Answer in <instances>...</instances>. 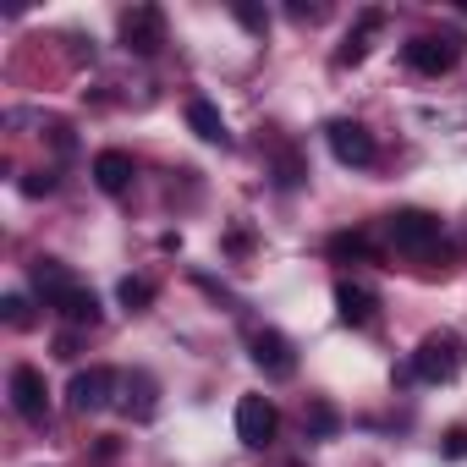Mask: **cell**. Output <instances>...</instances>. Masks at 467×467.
Masks as SVG:
<instances>
[{
  "instance_id": "19",
  "label": "cell",
  "mask_w": 467,
  "mask_h": 467,
  "mask_svg": "<svg viewBox=\"0 0 467 467\" xmlns=\"http://www.w3.org/2000/svg\"><path fill=\"white\" fill-rule=\"evenodd\" d=\"M0 308H6V325H12V330H28V325H34V308H28V297H17V292L0 303Z\"/></svg>"
},
{
  "instance_id": "10",
  "label": "cell",
  "mask_w": 467,
  "mask_h": 467,
  "mask_svg": "<svg viewBox=\"0 0 467 467\" xmlns=\"http://www.w3.org/2000/svg\"><path fill=\"white\" fill-rule=\"evenodd\" d=\"M336 314H341V325L368 330V325L379 319V297H374L368 286H358V281H341V286H336Z\"/></svg>"
},
{
  "instance_id": "1",
  "label": "cell",
  "mask_w": 467,
  "mask_h": 467,
  "mask_svg": "<svg viewBox=\"0 0 467 467\" xmlns=\"http://www.w3.org/2000/svg\"><path fill=\"white\" fill-rule=\"evenodd\" d=\"M385 237L407 259H434L440 254V214H429V209H396L385 220Z\"/></svg>"
},
{
  "instance_id": "18",
  "label": "cell",
  "mask_w": 467,
  "mask_h": 467,
  "mask_svg": "<svg viewBox=\"0 0 467 467\" xmlns=\"http://www.w3.org/2000/svg\"><path fill=\"white\" fill-rule=\"evenodd\" d=\"M330 254L336 259H374V243L363 231H341V237H330Z\"/></svg>"
},
{
  "instance_id": "20",
  "label": "cell",
  "mask_w": 467,
  "mask_h": 467,
  "mask_svg": "<svg viewBox=\"0 0 467 467\" xmlns=\"http://www.w3.org/2000/svg\"><path fill=\"white\" fill-rule=\"evenodd\" d=\"M231 12H237V23H243V28H254V34H265V28H270V12H259V6H231Z\"/></svg>"
},
{
  "instance_id": "22",
  "label": "cell",
  "mask_w": 467,
  "mask_h": 467,
  "mask_svg": "<svg viewBox=\"0 0 467 467\" xmlns=\"http://www.w3.org/2000/svg\"><path fill=\"white\" fill-rule=\"evenodd\" d=\"M56 358H78V336H61L56 341Z\"/></svg>"
},
{
  "instance_id": "21",
  "label": "cell",
  "mask_w": 467,
  "mask_h": 467,
  "mask_svg": "<svg viewBox=\"0 0 467 467\" xmlns=\"http://www.w3.org/2000/svg\"><path fill=\"white\" fill-rule=\"evenodd\" d=\"M445 456H467V429H451L445 434Z\"/></svg>"
},
{
  "instance_id": "16",
  "label": "cell",
  "mask_w": 467,
  "mask_h": 467,
  "mask_svg": "<svg viewBox=\"0 0 467 467\" xmlns=\"http://www.w3.org/2000/svg\"><path fill=\"white\" fill-rule=\"evenodd\" d=\"M379 23H385V12H363V17H358V28L347 34V45H341V56H336V61H341V67L363 61V56H368V39L379 34Z\"/></svg>"
},
{
  "instance_id": "12",
  "label": "cell",
  "mask_w": 467,
  "mask_h": 467,
  "mask_svg": "<svg viewBox=\"0 0 467 467\" xmlns=\"http://www.w3.org/2000/svg\"><path fill=\"white\" fill-rule=\"evenodd\" d=\"M187 127L203 138V143H231V132H225V116H220V105L214 99H187Z\"/></svg>"
},
{
  "instance_id": "6",
  "label": "cell",
  "mask_w": 467,
  "mask_h": 467,
  "mask_svg": "<svg viewBox=\"0 0 467 467\" xmlns=\"http://www.w3.org/2000/svg\"><path fill=\"white\" fill-rule=\"evenodd\" d=\"M121 45L138 56H160L165 45V12L160 6H127L121 12Z\"/></svg>"
},
{
  "instance_id": "15",
  "label": "cell",
  "mask_w": 467,
  "mask_h": 467,
  "mask_svg": "<svg viewBox=\"0 0 467 467\" xmlns=\"http://www.w3.org/2000/svg\"><path fill=\"white\" fill-rule=\"evenodd\" d=\"M50 308H56L67 325H99V297H94L88 286H72V292H61Z\"/></svg>"
},
{
  "instance_id": "5",
  "label": "cell",
  "mask_w": 467,
  "mask_h": 467,
  "mask_svg": "<svg viewBox=\"0 0 467 467\" xmlns=\"http://www.w3.org/2000/svg\"><path fill=\"white\" fill-rule=\"evenodd\" d=\"M116 390H121V374L94 363V368H78V374H72L67 401H72V412H99V407H110Z\"/></svg>"
},
{
  "instance_id": "2",
  "label": "cell",
  "mask_w": 467,
  "mask_h": 467,
  "mask_svg": "<svg viewBox=\"0 0 467 467\" xmlns=\"http://www.w3.org/2000/svg\"><path fill=\"white\" fill-rule=\"evenodd\" d=\"M462 363H467V347H462L451 330L423 336V341H418V352H412V374H418V379H429V385L456 379V374H462Z\"/></svg>"
},
{
  "instance_id": "14",
  "label": "cell",
  "mask_w": 467,
  "mask_h": 467,
  "mask_svg": "<svg viewBox=\"0 0 467 467\" xmlns=\"http://www.w3.org/2000/svg\"><path fill=\"white\" fill-rule=\"evenodd\" d=\"M127 418H138V423H149L154 418V379L149 374H127L121 379V401H116Z\"/></svg>"
},
{
  "instance_id": "11",
  "label": "cell",
  "mask_w": 467,
  "mask_h": 467,
  "mask_svg": "<svg viewBox=\"0 0 467 467\" xmlns=\"http://www.w3.org/2000/svg\"><path fill=\"white\" fill-rule=\"evenodd\" d=\"M132 176H138V165H132V154L127 149H105V154H94V182H99V192H127L132 187Z\"/></svg>"
},
{
  "instance_id": "3",
  "label": "cell",
  "mask_w": 467,
  "mask_h": 467,
  "mask_svg": "<svg viewBox=\"0 0 467 467\" xmlns=\"http://www.w3.org/2000/svg\"><path fill=\"white\" fill-rule=\"evenodd\" d=\"M407 67L418 72V78H445L456 61H462V39L456 34H418V39H407Z\"/></svg>"
},
{
  "instance_id": "4",
  "label": "cell",
  "mask_w": 467,
  "mask_h": 467,
  "mask_svg": "<svg viewBox=\"0 0 467 467\" xmlns=\"http://www.w3.org/2000/svg\"><path fill=\"white\" fill-rule=\"evenodd\" d=\"M325 143H330V154L341 160V165H352V171H368L374 160H379V143H374V132L363 127V121H330L325 127Z\"/></svg>"
},
{
  "instance_id": "17",
  "label": "cell",
  "mask_w": 467,
  "mask_h": 467,
  "mask_svg": "<svg viewBox=\"0 0 467 467\" xmlns=\"http://www.w3.org/2000/svg\"><path fill=\"white\" fill-rule=\"evenodd\" d=\"M116 297H121V308H132V314H143V308L154 303V281H143V275H127V281L116 286Z\"/></svg>"
},
{
  "instance_id": "13",
  "label": "cell",
  "mask_w": 467,
  "mask_h": 467,
  "mask_svg": "<svg viewBox=\"0 0 467 467\" xmlns=\"http://www.w3.org/2000/svg\"><path fill=\"white\" fill-rule=\"evenodd\" d=\"M28 275H34V292L45 297V308H50L61 292H72V286H78V281H72V270H67L61 259H34V270H28Z\"/></svg>"
},
{
  "instance_id": "9",
  "label": "cell",
  "mask_w": 467,
  "mask_h": 467,
  "mask_svg": "<svg viewBox=\"0 0 467 467\" xmlns=\"http://www.w3.org/2000/svg\"><path fill=\"white\" fill-rule=\"evenodd\" d=\"M254 363H259L265 379H292L297 374V352H292V341L281 330H259L254 336Z\"/></svg>"
},
{
  "instance_id": "7",
  "label": "cell",
  "mask_w": 467,
  "mask_h": 467,
  "mask_svg": "<svg viewBox=\"0 0 467 467\" xmlns=\"http://www.w3.org/2000/svg\"><path fill=\"white\" fill-rule=\"evenodd\" d=\"M12 407H17L23 423H45L50 418V385H45V374L34 363L12 368Z\"/></svg>"
},
{
  "instance_id": "8",
  "label": "cell",
  "mask_w": 467,
  "mask_h": 467,
  "mask_svg": "<svg viewBox=\"0 0 467 467\" xmlns=\"http://www.w3.org/2000/svg\"><path fill=\"white\" fill-rule=\"evenodd\" d=\"M275 429H281V412H275L270 396H243V401H237V440H243V445L265 451V445L275 440Z\"/></svg>"
}]
</instances>
